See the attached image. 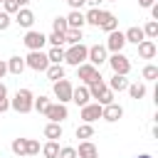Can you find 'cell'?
<instances>
[{
    "mask_svg": "<svg viewBox=\"0 0 158 158\" xmlns=\"http://www.w3.org/2000/svg\"><path fill=\"white\" fill-rule=\"evenodd\" d=\"M86 52H89V47H84L81 42H79V44H72V47L64 52V62L72 64V67H79V64H84Z\"/></svg>",
    "mask_w": 158,
    "mask_h": 158,
    "instance_id": "cell-2",
    "label": "cell"
},
{
    "mask_svg": "<svg viewBox=\"0 0 158 158\" xmlns=\"http://www.w3.org/2000/svg\"><path fill=\"white\" fill-rule=\"evenodd\" d=\"M42 153H44V158H57V156H59V146H57L54 141H49V143H44Z\"/></svg>",
    "mask_w": 158,
    "mask_h": 158,
    "instance_id": "cell-32",
    "label": "cell"
},
{
    "mask_svg": "<svg viewBox=\"0 0 158 158\" xmlns=\"http://www.w3.org/2000/svg\"><path fill=\"white\" fill-rule=\"evenodd\" d=\"M44 136H47L49 141H57V138H62V123H57V121H49V123L44 126Z\"/></svg>",
    "mask_w": 158,
    "mask_h": 158,
    "instance_id": "cell-19",
    "label": "cell"
},
{
    "mask_svg": "<svg viewBox=\"0 0 158 158\" xmlns=\"http://www.w3.org/2000/svg\"><path fill=\"white\" fill-rule=\"evenodd\" d=\"M104 89H106V84L101 81V77H96V79H94V81L89 84V96H94V99H96V96H99V94H101Z\"/></svg>",
    "mask_w": 158,
    "mask_h": 158,
    "instance_id": "cell-26",
    "label": "cell"
},
{
    "mask_svg": "<svg viewBox=\"0 0 158 158\" xmlns=\"http://www.w3.org/2000/svg\"><path fill=\"white\" fill-rule=\"evenodd\" d=\"M47 59H49L52 64H62V62H64V49H62V47H52V49L47 52Z\"/></svg>",
    "mask_w": 158,
    "mask_h": 158,
    "instance_id": "cell-24",
    "label": "cell"
},
{
    "mask_svg": "<svg viewBox=\"0 0 158 158\" xmlns=\"http://www.w3.org/2000/svg\"><path fill=\"white\" fill-rule=\"evenodd\" d=\"M99 27H101L104 32H111V30H116V27H118V20H116V15H114V12H109V10H101V22H99Z\"/></svg>",
    "mask_w": 158,
    "mask_h": 158,
    "instance_id": "cell-12",
    "label": "cell"
},
{
    "mask_svg": "<svg viewBox=\"0 0 158 158\" xmlns=\"http://www.w3.org/2000/svg\"><path fill=\"white\" fill-rule=\"evenodd\" d=\"M84 20L89 22V25H94V27H99V22H101V10L99 7H91L86 15H84Z\"/></svg>",
    "mask_w": 158,
    "mask_h": 158,
    "instance_id": "cell-25",
    "label": "cell"
},
{
    "mask_svg": "<svg viewBox=\"0 0 158 158\" xmlns=\"http://www.w3.org/2000/svg\"><path fill=\"white\" fill-rule=\"evenodd\" d=\"M77 69H79V79H84L86 84H91L96 77H101V74L96 72V67H94V64H79Z\"/></svg>",
    "mask_w": 158,
    "mask_h": 158,
    "instance_id": "cell-13",
    "label": "cell"
},
{
    "mask_svg": "<svg viewBox=\"0 0 158 158\" xmlns=\"http://www.w3.org/2000/svg\"><path fill=\"white\" fill-rule=\"evenodd\" d=\"M12 153L15 156H27V138H15L12 141Z\"/></svg>",
    "mask_w": 158,
    "mask_h": 158,
    "instance_id": "cell-29",
    "label": "cell"
},
{
    "mask_svg": "<svg viewBox=\"0 0 158 158\" xmlns=\"http://www.w3.org/2000/svg\"><path fill=\"white\" fill-rule=\"evenodd\" d=\"M126 86H128L126 74H114V77H111V81H109V89H111V91H123Z\"/></svg>",
    "mask_w": 158,
    "mask_h": 158,
    "instance_id": "cell-21",
    "label": "cell"
},
{
    "mask_svg": "<svg viewBox=\"0 0 158 158\" xmlns=\"http://www.w3.org/2000/svg\"><path fill=\"white\" fill-rule=\"evenodd\" d=\"M99 2L101 0H86V5H91V7H99Z\"/></svg>",
    "mask_w": 158,
    "mask_h": 158,
    "instance_id": "cell-46",
    "label": "cell"
},
{
    "mask_svg": "<svg viewBox=\"0 0 158 158\" xmlns=\"http://www.w3.org/2000/svg\"><path fill=\"white\" fill-rule=\"evenodd\" d=\"M69 25H67V17H54L52 22V32H67Z\"/></svg>",
    "mask_w": 158,
    "mask_h": 158,
    "instance_id": "cell-34",
    "label": "cell"
},
{
    "mask_svg": "<svg viewBox=\"0 0 158 158\" xmlns=\"http://www.w3.org/2000/svg\"><path fill=\"white\" fill-rule=\"evenodd\" d=\"M138 54H141L143 59H151V57L156 54V42H153V40H143V42H138Z\"/></svg>",
    "mask_w": 158,
    "mask_h": 158,
    "instance_id": "cell-18",
    "label": "cell"
},
{
    "mask_svg": "<svg viewBox=\"0 0 158 158\" xmlns=\"http://www.w3.org/2000/svg\"><path fill=\"white\" fill-rule=\"evenodd\" d=\"M77 158H99V151H96V146L91 141H84V143H79Z\"/></svg>",
    "mask_w": 158,
    "mask_h": 158,
    "instance_id": "cell-15",
    "label": "cell"
},
{
    "mask_svg": "<svg viewBox=\"0 0 158 158\" xmlns=\"http://www.w3.org/2000/svg\"><path fill=\"white\" fill-rule=\"evenodd\" d=\"M17 25L20 27H32V22H35V12L32 10H27V7H22V10H17Z\"/></svg>",
    "mask_w": 158,
    "mask_h": 158,
    "instance_id": "cell-16",
    "label": "cell"
},
{
    "mask_svg": "<svg viewBox=\"0 0 158 158\" xmlns=\"http://www.w3.org/2000/svg\"><path fill=\"white\" fill-rule=\"evenodd\" d=\"M109 64H111L114 74H128V69H131V62H128V57H123L121 52H114V57L109 59Z\"/></svg>",
    "mask_w": 158,
    "mask_h": 158,
    "instance_id": "cell-5",
    "label": "cell"
},
{
    "mask_svg": "<svg viewBox=\"0 0 158 158\" xmlns=\"http://www.w3.org/2000/svg\"><path fill=\"white\" fill-rule=\"evenodd\" d=\"M27 2H30V0H17V5H27Z\"/></svg>",
    "mask_w": 158,
    "mask_h": 158,
    "instance_id": "cell-48",
    "label": "cell"
},
{
    "mask_svg": "<svg viewBox=\"0 0 158 158\" xmlns=\"http://www.w3.org/2000/svg\"><path fill=\"white\" fill-rule=\"evenodd\" d=\"M156 77H158V67H153V64L143 67V79H156Z\"/></svg>",
    "mask_w": 158,
    "mask_h": 158,
    "instance_id": "cell-38",
    "label": "cell"
},
{
    "mask_svg": "<svg viewBox=\"0 0 158 158\" xmlns=\"http://www.w3.org/2000/svg\"><path fill=\"white\" fill-rule=\"evenodd\" d=\"M123 116V109L118 106V104H106V106H101V118H106V121H118Z\"/></svg>",
    "mask_w": 158,
    "mask_h": 158,
    "instance_id": "cell-11",
    "label": "cell"
},
{
    "mask_svg": "<svg viewBox=\"0 0 158 158\" xmlns=\"http://www.w3.org/2000/svg\"><path fill=\"white\" fill-rule=\"evenodd\" d=\"M20 10V5H17V0H2V12H7V15H12V12H17Z\"/></svg>",
    "mask_w": 158,
    "mask_h": 158,
    "instance_id": "cell-36",
    "label": "cell"
},
{
    "mask_svg": "<svg viewBox=\"0 0 158 158\" xmlns=\"http://www.w3.org/2000/svg\"><path fill=\"white\" fill-rule=\"evenodd\" d=\"M57 158H77V148L67 146V148H59V156Z\"/></svg>",
    "mask_w": 158,
    "mask_h": 158,
    "instance_id": "cell-39",
    "label": "cell"
},
{
    "mask_svg": "<svg viewBox=\"0 0 158 158\" xmlns=\"http://www.w3.org/2000/svg\"><path fill=\"white\" fill-rule=\"evenodd\" d=\"M123 37H126V42H133V44H138V42H143V30L141 27H128L126 32H123Z\"/></svg>",
    "mask_w": 158,
    "mask_h": 158,
    "instance_id": "cell-20",
    "label": "cell"
},
{
    "mask_svg": "<svg viewBox=\"0 0 158 158\" xmlns=\"http://www.w3.org/2000/svg\"><path fill=\"white\" fill-rule=\"evenodd\" d=\"M7 94V89H5V84H0V96H5Z\"/></svg>",
    "mask_w": 158,
    "mask_h": 158,
    "instance_id": "cell-47",
    "label": "cell"
},
{
    "mask_svg": "<svg viewBox=\"0 0 158 158\" xmlns=\"http://www.w3.org/2000/svg\"><path fill=\"white\" fill-rule=\"evenodd\" d=\"M5 72H7V64H5V62H0V79L5 77Z\"/></svg>",
    "mask_w": 158,
    "mask_h": 158,
    "instance_id": "cell-45",
    "label": "cell"
},
{
    "mask_svg": "<svg viewBox=\"0 0 158 158\" xmlns=\"http://www.w3.org/2000/svg\"><path fill=\"white\" fill-rule=\"evenodd\" d=\"M20 158H25V156H20Z\"/></svg>",
    "mask_w": 158,
    "mask_h": 158,
    "instance_id": "cell-50",
    "label": "cell"
},
{
    "mask_svg": "<svg viewBox=\"0 0 158 158\" xmlns=\"http://www.w3.org/2000/svg\"><path fill=\"white\" fill-rule=\"evenodd\" d=\"M128 89V94H131V99H143L146 96V84H131V86H126Z\"/></svg>",
    "mask_w": 158,
    "mask_h": 158,
    "instance_id": "cell-27",
    "label": "cell"
},
{
    "mask_svg": "<svg viewBox=\"0 0 158 158\" xmlns=\"http://www.w3.org/2000/svg\"><path fill=\"white\" fill-rule=\"evenodd\" d=\"M25 64L30 69H35V72H44L49 67V59H47V54L42 49H30V54L25 57Z\"/></svg>",
    "mask_w": 158,
    "mask_h": 158,
    "instance_id": "cell-3",
    "label": "cell"
},
{
    "mask_svg": "<svg viewBox=\"0 0 158 158\" xmlns=\"http://www.w3.org/2000/svg\"><path fill=\"white\" fill-rule=\"evenodd\" d=\"M153 2H156V0H138V5H141V7H151Z\"/></svg>",
    "mask_w": 158,
    "mask_h": 158,
    "instance_id": "cell-44",
    "label": "cell"
},
{
    "mask_svg": "<svg viewBox=\"0 0 158 158\" xmlns=\"http://www.w3.org/2000/svg\"><path fill=\"white\" fill-rule=\"evenodd\" d=\"M89 89L86 86H77V89H72V101L77 104V106H86L89 104Z\"/></svg>",
    "mask_w": 158,
    "mask_h": 158,
    "instance_id": "cell-14",
    "label": "cell"
},
{
    "mask_svg": "<svg viewBox=\"0 0 158 158\" xmlns=\"http://www.w3.org/2000/svg\"><path fill=\"white\" fill-rule=\"evenodd\" d=\"M25 67H27V64H25L22 57H10V62H7V72H12V74H22Z\"/></svg>",
    "mask_w": 158,
    "mask_h": 158,
    "instance_id": "cell-22",
    "label": "cell"
},
{
    "mask_svg": "<svg viewBox=\"0 0 158 158\" xmlns=\"http://www.w3.org/2000/svg\"><path fill=\"white\" fill-rule=\"evenodd\" d=\"M143 35H146V37H151V40H153V37H158V22H156V20H151V22L143 27Z\"/></svg>",
    "mask_w": 158,
    "mask_h": 158,
    "instance_id": "cell-35",
    "label": "cell"
},
{
    "mask_svg": "<svg viewBox=\"0 0 158 158\" xmlns=\"http://www.w3.org/2000/svg\"><path fill=\"white\" fill-rule=\"evenodd\" d=\"M123 44H126L123 32L111 30V32H109V40H106V49H111V52H121V49H123Z\"/></svg>",
    "mask_w": 158,
    "mask_h": 158,
    "instance_id": "cell-7",
    "label": "cell"
},
{
    "mask_svg": "<svg viewBox=\"0 0 158 158\" xmlns=\"http://www.w3.org/2000/svg\"><path fill=\"white\" fill-rule=\"evenodd\" d=\"M84 15L79 12V10H72L69 15H67V25H69V30H81L84 27Z\"/></svg>",
    "mask_w": 158,
    "mask_h": 158,
    "instance_id": "cell-17",
    "label": "cell"
},
{
    "mask_svg": "<svg viewBox=\"0 0 158 158\" xmlns=\"http://www.w3.org/2000/svg\"><path fill=\"white\" fill-rule=\"evenodd\" d=\"M64 42L79 44V42H81V30H67V32H64Z\"/></svg>",
    "mask_w": 158,
    "mask_h": 158,
    "instance_id": "cell-30",
    "label": "cell"
},
{
    "mask_svg": "<svg viewBox=\"0 0 158 158\" xmlns=\"http://www.w3.org/2000/svg\"><path fill=\"white\" fill-rule=\"evenodd\" d=\"M72 81L69 79H57L54 81V96H57V101L59 104H67V101H72Z\"/></svg>",
    "mask_w": 158,
    "mask_h": 158,
    "instance_id": "cell-4",
    "label": "cell"
},
{
    "mask_svg": "<svg viewBox=\"0 0 158 158\" xmlns=\"http://www.w3.org/2000/svg\"><path fill=\"white\" fill-rule=\"evenodd\" d=\"M96 104H101V106H106V104H114V91L106 86V89H104V91L96 96Z\"/></svg>",
    "mask_w": 158,
    "mask_h": 158,
    "instance_id": "cell-31",
    "label": "cell"
},
{
    "mask_svg": "<svg viewBox=\"0 0 158 158\" xmlns=\"http://www.w3.org/2000/svg\"><path fill=\"white\" fill-rule=\"evenodd\" d=\"M67 2H69V7H72V10H79L81 5H86V0H67Z\"/></svg>",
    "mask_w": 158,
    "mask_h": 158,
    "instance_id": "cell-42",
    "label": "cell"
},
{
    "mask_svg": "<svg viewBox=\"0 0 158 158\" xmlns=\"http://www.w3.org/2000/svg\"><path fill=\"white\" fill-rule=\"evenodd\" d=\"M47 40L52 42V47H62V44H64V32H52Z\"/></svg>",
    "mask_w": 158,
    "mask_h": 158,
    "instance_id": "cell-37",
    "label": "cell"
},
{
    "mask_svg": "<svg viewBox=\"0 0 158 158\" xmlns=\"http://www.w3.org/2000/svg\"><path fill=\"white\" fill-rule=\"evenodd\" d=\"M7 109H10V101H7L5 96H0V114H2V111H7Z\"/></svg>",
    "mask_w": 158,
    "mask_h": 158,
    "instance_id": "cell-43",
    "label": "cell"
},
{
    "mask_svg": "<svg viewBox=\"0 0 158 158\" xmlns=\"http://www.w3.org/2000/svg\"><path fill=\"white\" fill-rule=\"evenodd\" d=\"M49 104H52V101H49V99H47V96H37V99H32V106H35V109H37V111H40V114H44V111H47V106H49Z\"/></svg>",
    "mask_w": 158,
    "mask_h": 158,
    "instance_id": "cell-33",
    "label": "cell"
},
{
    "mask_svg": "<svg viewBox=\"0 0 158 158\" xmlns=\"http://www.w3.org/2000/svg\"><path fill=\"white\" fill-rule=\"evenodd\" d=\"M7 27H10V15L0 12V30H7Z\"/></svg>",
    "mask_w": 158,
    "mask_h": 158,
    "instance_id": "cell-41",
    "label": "cell"
},
{
    "mask_svg": "<svg viewBox=\"0 0 158 158\" xmlns=\"http://www.w3.org/2000/svg\"><path fill=\"white\" fill-rule=\"evenodd\" d=\"M44 72H47V77H49L52 81H57V79H64V67H62V64H49Z\"/></svg>",
    "mask_w": 158,
    "mask_h": 158,
    "instance_id": "cell-23",
    "label": "cell"
},
{
    "mask_svg": "<svg viewBox=\"0 0 158 158\" xmlns=\"http://www.w3.org/2000/svg\"><path fill=\"white\" fill-rule=\"evenodd\" d=\"M74 136H77V138H91V136H94V126H91V123H81V126H77Z\"/></svg>",
    "mask_w": 158,
    "mask_h": 158,
    "instance_id": "cell-28",
    "label": "cell"
},
{
    "mask_svg": "<svg viewBox=\"0 0 158 158\" xmlns=\"http://www.w3.org/2000/svg\"><path fill=\"white\" fill-rule=\"evenodd\" d=\"M37 153H40V143L27 138V156H37Z\"/></svg>",
    "mask_w": 158,
    "mask_h": 158,
    "instance_id": "cell-40",
    "label": "cell"
},
{
    "mask_svg": "<svg viewBox=\"0 0 158 158\" xmlns=\"http://www.w3.org/2000/svg\"><path fill=\"white\" fill-rule=\"evenodd\" d=\"M10 106H12L17 114L32 111V91H30V89H20V91L15 94V99L10 101Z\"/></svg>",
    "mask_w": 158,
    "mask_h": 158,
    "instance_id": "cell-1",
    "label": "cell"
},
{
    "mask_svg": "<svg viewBox=\"0 0 158 158\" xmlns=\"http://www.w3.org/2000/svg\"><path fill=\"white\" fill-rule=\"evenodd\" d=\"M25 44H27V49H42V44L47 42V37L42 35V32H35V30H30L27 35H25V40H22Z\"/></svg>",
    "mask_w": 158,
    "mask_h": 158,
    "instance_id": "cell-8",
    "label": "cell"
},
{
    "mask_svg": "<svg viewBox=\"0 0 158 158\" xmlns=\"http://www.w3.org/2000/svg\"><path fill=\"white\" fill-rule=\"evenodd\" d=\"M138 158H151V156H148V153H143V156H138Z\"/></svg>",
    "mask_w": 158,
    "mask_h": 158,
    "instance_id": "cell-49",
    "label": "cell"
},
{
    "mask_svg": "<svg viewBox=\"0 0 158 158\" xmlns=\"http://www.w3.org/2000/svg\"><path fill=\"white\" fill-rule=\"evenodd\" d=\"M86 59H89L94 67H96V64H101V62H106V47H104V44H94V47H89Z\"/></svg>",
    "mask_w": 158,
    "mask_h": 158,
    "instance_id": "cell-10",
    "label": "cell"
},
{
    "mask_svg": "<svg viewBox=\"0 0 158 158\" xmlns=\"http://www.w3.org/2000/svg\"><path fill=\"white\" fill-rule=\"evenodd\" d=\"M0 2H2V0H0Z\"/></svg>",
    "mask_w": 158,
    "mask_h": 158,
    "instance_id": "cell-51",
    "label": "cell"
},
{
    "mask_svg": "<svg viewBox=\"0 0 158 158\" xmlns=\"http://www.w3.org/2000/svg\"><path fill=\"white\" fill-rule=\"evenodd\" d=\"M44 116H47L49 121L62 123V121L67 118V106H64V104H59V101H57V104H49V106H47V111H44Z\"/></svg>",
    "mask_w": 158,
    "mask_h": 158,
    "instance_id": "cell-6",
    "label": "cell"
},
{
    "mask_svg": "<svg viewBox=\"0 0 158 158\" xmlns=\"http://www.w3.org/2000/svg\"><path fill=\"white\" fill-rule=\"evenodd\" d=\"M81 118H84V123H94L96 118H101V104H86V106H81Z\"/></svg>",
    "mask_w": 158,
    "mask_h": 158,
    "instance_id": "cell-9",
    "label": "cell"
}]
</instances>
